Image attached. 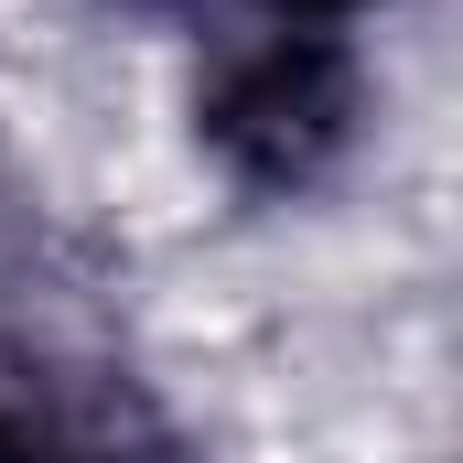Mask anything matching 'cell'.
I'll list each match as a JSON object with an SVG mask.
<instances>
[{
	"label": "cell",
	"instance_id": "6da1fadb",
	"mask_svg": "<svg viewBox=\"0 0 463 463\" xmlns=\"http://www.w3.org/2000/svg\"><path fill=\"white\" fill-rule=\"evenodd\" d=\"M366 129V65L324 22H269L259 43H227L194 87V140L248 194H313Z\"/></svg>",
	"mask_w": 463,
	"mask_h": 463
},
{
	"label": "cell",
	"instance_id": "7a4b0ae2",
	"mask_svg": "<svg viewBox=\"0 0 463 463\" xmlns=\"http://www.w3.org/2000/svg\"><path fill=\"white\" fill-rule=\"evenodd\" d=\"M33 463H140V453H118V442H98V431H65V420H43Z\"/></svg>",
	"mask_w": 463,
	"mask_h": 463
},
{
	"label": "cell",
	"instance_id": "3957f363",
	"mask_svg": "<svg viewBox=\"0 0 463 463\" xmlns=\"http://www.w3.org/2000/svg\"><path fill=\"white\" fill-rule=\"evenodd\" d=\"M259 11H269V22H324V33H335L345 11H366V0H259Z\"/></svg>",
	"mask_w": 463,
	"mask_h": 463
},
{
	"label": "cell",
	"instance_id": "277c9868",
	"mask_svg": "<svg viewBox=\"0 0 463 463\" xmlns=\"http://www.w3.org/2000/svg\"><path fill=\"white\" fill-rule=\"evenodd\" d=\"M33 442H43V420L33 410H0V463H33Z\"/></svg>",
	"mask_w": 463,
	"mask_h": 463
}]
</instances>
